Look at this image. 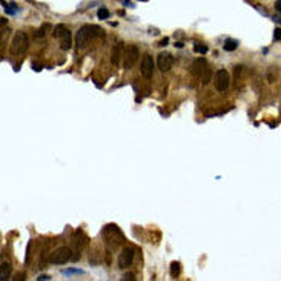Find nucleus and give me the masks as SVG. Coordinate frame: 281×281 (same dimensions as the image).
<instances>
[{"label":"nucleus","mask_w":281,"mask_h":281,"mask_svg":"<svg viewBox=\"0 0 281 281\" xmlns=\"http://www.w3.org/2000/svg\"><path fill=\"white\" fill-rule=\"evenodd\" d=\"M103 35V31L95 26V25H85L78 29L77 35H75V45H77V49H83L88 46V43L91 42L92 38L95 37H100Z\"/></svg>","instance_id":"1"},{"label":"nucleus","mask_w":281,"mask_h":281,"mask_svg":"<svg viewBox=\"0 0 281 281\" xmlns=\"http://www.w3.org/2000/svg\"><path fill=\"white\" fill-rule=\"evenodd\" d=\"M190 72L197 78H201L203 85H208L212 80V71H211L209 63L206 62V59H203V57H198V59L194 60V63L190 66Z\"/></svg>","instance_id":"2"},{"label":"nucleus","mask_w":281,"mask_h":281,"mask_svg":"<svg viewBox=\"0 0 281 281\" xmlns=\"http://www.w3.org/2000/svg\"><path fill=\"white\" fill-rule=\"evenodd\" d=\"M52 34H54V37L59 40V42H60V48L63 51H68L71 48V43H72V40H71V31L68 29L66 25H62V23L57 25L54 28Z\"/></svg>","instance_id":"3"},{"label":"nucleus","mask_w":281,"mask_h":281,"mask_svg":"<svg viewBox=\"0 0 281 281\" xmlns=\"http://www.w3.org/2000/svg\"><path fill=\"white\" fill-rule=\"evenodd\" d=\"M28 43H29V40H28L26 32L17 31V32L14 34V37H12V42H11V52H12V54H17V55L26 52Z\"/></svg>","instance_id":"4"},{"label":"nucleus","mask_w":281,"mask_h":281,"mask_svg":"<svg viewBox=\"0 0 281 281\" xmlns=\"http://www.w3.org/2000/svg\"><path fill=\"white\" fill-rule=\"evenodd\" d=\"M138 55H140V51H138L137 45H128L125 48V54H123V68L131 69L137 63Z\"/></svg>","instance_id":"5"},{"label":"nucleus","mask_w":281,"mask_h":281,"mask_svg":"<svg viewBox=\"0 0 281 281\" xmlns=\"http://www.w3.org/2000/svg\"><path fill=\"white\" fill-rule=\"evenodd\" d=\"M71 257H72V251L69 247H66V246H62V247H57L51 254L49 261L52 264H65V263H68L71 260Z\"/></svg>","instance_id":"6"},{"label":"nucleus","mask_w":281,"mask_h":281,"mask_svg":"<svg viewBox=\"0 0 281 281\" xmlns=\"http://www.w3.org/2000/svg\"><path fill=\"white\" fill-rule=\"evenodd\" d=\"M214 83H215V88L220 92L227 91V88L230 85V75H229V72L226 69H218L215 72V77H214Z\"/></svg>","instance_id":"7"},{"label":"nucleus","mask_w":281,"mask_h":281,"mask_svg":"<svg viewBox=\"0 0 281 281\" xmlns=\"http://www.w3.org/2000/svg\"><path fill=\"white\" fill-rule=\"evenodd\" d=\"M120 230H118V227L117 226H108L106 229H105V241H106V244L111 247V249H115L120 243L123 241V237H117L115 238V233H118Z\"/></svg>","instance_id":"8"},{"label":"nucleus","mask_w":281,"mask_h":281,"mask_svg":"<svg viewBox=\"0 0 281 281\" xmlns=\"http://www.w3.org/2000/svg\"><path fill=\"white\" fill-rule=\"evenodd\" d=\"M135 257V251L132 247H125L118 255V267L120 269H128L132 266Z\"/></svg>","instance_id":"9"},{"label":"nucleus","mask_w":281,"mask_h":281,"mask_svg":"<svg viewBox=\"0 0 281 281\" xmlns=\"http://www.w3.org/2000/svg\"><path fill=\"white\" fill-rule=\"evenodd\" d=\"M140 72L144 78H151L154 75V59L149 54H144L140 63Z\"/></svg>","instance_id":"10"},{"label":"nucleus","mask_w":281,"mask_h":281,"mask_svg":"<svg viewBox=\"0 0 281 281\" xmlns=\"http://www.w3.org/2000/svg\"><path fill=\"white\" fill-rule=\"evenodd\" d=\"M172 65H174V57L169 52L158 54V57H157V66H158V69L162 71V72H168L172 68Z\"/></svg>","instance_id":"11"},{"label":"nucleus","mask_w":281,"mask_h":281,"mask_svg":"<svg viewBox=\"0 0 281 281\" xmlns=\"http://www.w3.org/2000/svg\"><path fill=\"white\" fill-rule=\"evenodd\" d=\"M123 54H125V45H123V42L115 43V46L111 51V63L115 65V66L120 65V59L123 57Z\"/></svg>","instance_id":"12"},{"label":"nucleus","mask_w":281,"mask_h":281,"mask_svg":"<svg viewBox=\"0 0 281 281\" xmlns=\"http://www.w3.org/2000/svg\"><path fill=\"white\" fill-rule=\"evenodd\" d=\"M237 48H238V42H237V40L227 38L226 42H224V51H229V52H232V51H235Z\"/></svg>","instance_id":"13"},{"label":"nucleus","mask_w":281,"mask_h":281,"mask_svg":"<svg viewBox=\"0 0 281 281\" xmlns=\"http://www.w3.org/2000/svg\"><path fill=\"white\" fill-rule=\"evenodd\" d=\"M9 270H11L9 264L8 263H2V279H6L9 276Z\"/></svg>","instance_id":"14"},{"label":"nucleus","mask_w":281,"mask_h":281,"mask_svg":"<svg viewBox=\"0 0 281 281\" xmlns=\"http://www.w3.org/2000/svg\"><path fill=\"white\" fill-rule=\"evenodd\" d=\"M97 17L101 19V20H103V19H108V17H109V11H108L105 6H101V8L97 11Z\"/></svg>","instance_id":"15"},{"label":"nucleus","mask_w":281,"mask_h":281,"mask_svg":"<svg viewBox=\"0 0 281 281\" xmlns=\"http://www.w3.org/2000/svg\"><path fill=\"white\" fill-rule=\"evenodd\" d=\"M194 49H195V52H200V54H206V52H208V46H206V45H198V43H195V45H194Z\"/></svg>","instance_id":"16"},{"label":"nucleus","mask_w":281,"mask_h":281,"mask_svg":"<svg viewBox=\"0 0 281 281\" xmlns=\"http://www.w3.org/2000/svg\"><path fill=\"white\" fill-rule=\"evenodd\" d=\"M178 272H180V266H178V263L175 261V263L171 264V273H172V276H177Z\"/></svg>","instance_id":"17"},{"label":"nucleus","mask_w":281,"mask_h":281,"mask_svg":"<svg viewBox=\"0 0 281 281\" xmlns=\"http://www.w3.org/2000/svg\"><path fill=\"white\" fill-rule=\"evenodd\" d=\"M273 40H281V26L279 28H275V31H273Z\"/></svg>","instance_id":"18"},{"label":"nucleus","mask_w":281,"mask_h":281,"mask_svg":"<svg viewBox=\"0 0 281 281\" xmlns=\"http://www.w3.org/2000/svg\"><path fill=\"white\" fill-rule=\"evenodd\" d=\"M63 273L65 275H69V273H83V270H80V269H66V270H63Z\"/></svg>","instance_id":"19"},{"label":"nucleus","mask_w":281,"mask_h":281,"mask_svg":"<svg viewBox=\"0 0 281 281\" xmlns=\"http://www.w3.org/2000/svg\"><path fill=\"white\" fill-rule=\"evenodd\" d=\"M275 23H278V25H281V16H275L273 19H272Z\"/></svg>","instance_id":"20"},{"label":"nucleus","mask_w":281,"mask_h":281,"mask_svg":"<svg viewBox=\"0 0 281 281\" xmlns=\"http://www.w3.org/2000/svg\"><path fill=\"white\" fill-rule=\"evenodd\" d=\"M168 42H169V38H168V37H165V38L162 40V42H160V45H162V46H166V45H168Z\"/></svg>","instance_id":"21"},{"label":"nucleus","mask_w":281,"mask_h":281,"mask_svg":"<svg viewBox=\"0 0 281 281\" xmlns=\"http://www.w3.org/2000/svg\"><path fill=\"white\" fill-rule=\"evenodd\" d=\"M275 8H276L278 11H281V0H278V2L275 3Z\"/></svg>","instance_id":"22"},{"label":"nucleus","mask_w":281,"mask_h":281,"mask_svg":"<svg viewBox=\"0 0 281 281\" xmlns=\"http://www.w3.org/2000/svg\"><path fill=\"white\" fill-rule=\"evenodd\" d=\"M38 279H51L48 275H43V276H38Z\"/></svg>","instance_id":"23"},{"label":"nucleus","mask_w":281,"mask_h":281,"mask_svg":"<svg viewBox=\"0 0 281 281\" xmlns=\"http://www.w3.org/2000/svg\"><path fill=\"white\" fill-rule=\"evenodd\" d=\"M140 2H146V0H140Z\"/></svg>","instance_id":"24"}]
</instances>
